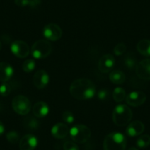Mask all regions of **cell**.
I'll list each match as a JSON object with an SVG mask.
<instances>
[{"label": "cell", "instance_id": "cell-15", "mask_svg": "<svg viewBox=\"0 0 150 150\" xmlns=\"http://www.w3.org/2000/svg\"><path fill=\"white\" fill-rule=\"evenodd\" d=\"M51 133L54 138L57 139H63L69 133V128L66 124L57 123L52 127Z\"/></svg>", "mask_w": 150, "mask_h": 150}, {"label": "cell", "instance_id": "cell-9", "mask_svg": "<svg viewBox=\"0 0 150 150\" xmlns=\"http://www.w3.org/2000/svg\"><path fill=\"white\" fill-rule=\"evenodd\" d=\"M116 63V59L110 54H104L100 57L98 63V69L102 73H108L112 70Z\"/></svg>", "mask_w": 150, "mask_h": 150}, {"label": "cell", "instance_id": "cell-21", "mask_svg": "<svg viewBox=\"0 0 150 150\" xmlns=\"http://www.w3.org/2000/svg\"><path fill=\"white\" fill-rule=\"evenodd\" d=\"M126 91L123 88L117 87L112 91V98L115 102H121L126 99Z\"/></svg>", "mask_w": 150, "mask_h": 150}, {"label": "cell", "instance_id": "cell-14", "mask_svg": "<svg viewBox=\"0 0 150 150\" xmlns=\"http://www.w3.org/2000/svg\"><path fill=\"white\" fill-rule=\"evenodd\" d=\"M13 68L7 62H0V82L7 83L13 75Z\"/></svg>", "mask_w": 150, "mask_h": 150}, {"label": "cell", "instance_id": "cell-16", "mask_svg": "<svg viewBox=\"0 0 150 150\" xmlns=\"http://www.w3.org/2000/svg\"><path fill=\"white\" fill-rule=\"evenodd\" d=\"M144 128V125L141 121H134L128 125L126 129V133L130 137L138 136L143 133Z\"/></svg>", "mask_w": 150, "mask_h": 150}, {"label": "cell", "instance_id": "cell-31", "mask_svg": "<svg viewBox=\"0 0 150 150\" xmlns=\"http://www.w3.org/2000/svg\"><path fill=\"white\" fill-rule=\"evenodd\" d=\"M108 95H109V92H108L107 89H101L97 93V96L100 100H105V99H107L108 98Z\"/></svg>", "mask_w": 150, "mask_h": 150}, {"label": "cell", "instance_id": "cell-2", "mask_svg": "<svg viewBox=\"0 0 150 150\" xmlns=\"http://www.w3.org/2000/svg\"><path fill=\"white\" fill-rule=\"evenodd\" d=\"M127 140L121 132H111L106 135L103 142L104 150H125Z\"/></svg>", "mask_w": 150, "mask_h": 150}, {"label": "cell", "instance_id": "cell-20", "mask_svg": "<svg viewBox=\"0 0 150 150\" xmlns=\"http://www.w3.org/2000/svg\"><path fill=\"white\" fill-rule=\"evenodd\" d=\"M24 126L29 130H36L40 127V122L33 116H29L24 120Z\"/></svg>", "mask_w": 150, "mask_h": 150}, {"label": "cell", "instance_id": "cell-18", "mask_svg": "<svg viewBox=\"0 0 150 150\" xmlns=\"http://www.w3.org/2000/svg\"><path fill=\"white\" fill-rule=\"evenodd\" d=\"M109 79L111 83L116 85H121L124 83L126 80L125 74L121 70H113L109 75Z\"/></svg>", "mask_w": 150, "mask_h": 150}, {"label": "cell", "instance_id": "cell-8", "mask_svg": "<svg viewBox=\"0 0 150 150\" xmlns=\"http://www.w3.org/2000/svg\"><path fill=\"white\" fill-rule=\"evenodd\" d=\"M11 50L13 54L18 58H25L30 54L28 44L20 40H16L11 44Z\"/></svg>", "mask_w": 150, "mask_h": 150}, {"label": "cell", "instance_id": "cell-4", "mask_svg": "<svg viewBox=\"0 0 150 150\" xmlns=\"http://www.w3.org/2000/svg\"><path fill=\"white\" fill-rule=\"evenodd\" d=\"M52 44L47 40H38L33 44L31 48L32 55L35 59H44L52 52Z\"/></svg>", "mask_w": 150, "mask_h": 150}, {"label": "cell", "instance_id": "cell-10", "mask_svg": "<svg viewBox=\"0 0 150 150\" xmlns=\"http://www.w3.org/2000/svg\"><path fill=\"white\" fill-rule=\"evenodd\" d=\"M33 84L38 89H44L50 82V76L44 69L38 70L35 73L33 78Z\"/></svg>", "mask_w": 150, "mask_h": 150}, {"label": "cell", "instance_id": "cell-22", "mask_svg": "<svg viewBox=\"0 0 150 150\" xmlns=\"http://www.w3.org/2000/svg\"><path fill=\"white\" fill-rule=\"evenodd\" d=\"M15 3L18 7L35 8L41 4V0H15Z\"/></svg>", "mask_w": 150, "mask_h": 150}, {"label": "cell", "instance_id": "cell-17", "mask_svg": "<svg viewBox=\"0 0 150 150\" xmlns=\"http://www.w3.org/2000/svg\"><path fill=\"white\" fill-rule=\"evenodd\" d=\"M50 107L44 102H38L33 108V112L37 118H44L49 114Z\"/></svg>", "mask_w": 150, "mask_h": 150}, {"label": "cell", "instance_id": "cell-3", "mask_svg": "<svg viewBox=\"0 0 150 150\" xmlns=\"http://www.w3.org/2000/svg\"><path fill=\"white\" fill-rule=\"evenodd\" d=\"M132 118V112L127 105H119L115 107L112 112V121L116 125L124 127L128 125Z\"/></svg>", "mask_w": 150, "mask_h": 150}, {"label": "cell", "instance_id": "cell-30", "mask_svg": "<svg viewBox=\"0 0 150 150\" xmlns=\"http://www.w3.org/2000/svg\"><path fill=\"white\" fill-rule=\"evenodd\" d=\"M63 150H80V149L73 141H66L63 144Z\"/></svg>", "mask_w": 150, "mask_h": 150}, {"label": "cell", "instance_id": "cell-27", "mask_svg": "<svg viewBox=\"0 0 150 150\" xmlns=\"http://www.w3.org/2000/svg\"><path fill=\"white\" fill-rule=\"evenodd\" d=\"M11 86L9 83H3L0 86V95L2 96H8L11 92Z\"/></svg>", "mask_w": 150, "mask_h": 150}, {"label": "cell", "instance_id": "cell-34", "mask_svg": "<svg viewBox=\"0 0 150 150\" xmlns=\"http://www.w3.org/2000/svg\"><path fill=\"white\" fill-rule=\"evenodd\" d=\"M2 50V43H1V41H0V50Z\"/></svg>", "mask_w": 150, "mask_h": 150}, {"label": "cell", "instance_id": "cell-1", "mask_svg": "<svg viewBox=\"0 0 150 150\" xmlns=\"http://www.w3.org/2000/svg\"><path fill=\"white\" fill-rule=\"evenodd\" d=\"M71 95L78 100H88L96 93L95 84L87 78H80L72 82L69 88Z\"/></svg>", "mask_w": 150, "mask_h": 150}, {"label": "cell", "instance_id": "cell-33", "mask_svg": "<svg viewBox=\"0 0 150 150\" xmlns=\"http://www.w3.org/2000/svg\"><path fill=\"white\" fill-rule=\"evenodd\" d=\"M128 150H138V149L136 148H134V147H131V148H129Z\"/></svg>", "mask_w": 150, "mask_h": 150}, {"label": "cell", "instance_id": "cell-6", "mask_svg": "<svg viewBox=\"0 0 150 150\" xmlns=\"http://www.w3.org/2000/svg\"><path fill=\"white\" fill-rule=\"evenodd\" d=\"M13 110L21 116H26L31 110V102L30 99L23 95L15 96L12 101Z\"/></svg>", "mask_w": 150, "mask_h": 150}, {"label": "cell", "instance_id": "cell-24", "mask_svg": "<svg viewBox=\"0 0 150 150\" xmlns=\"http://www.w3.org/2000/svg\"><path fill=\"white\" fill-rule=\"evenodd\" d=\"M35 68V62L32 59H28L22 63L23 71L24 72H27V73L32 72L34 70Z\"/></svg>", "mask_w": 150, "mask_h": 150}, {"label": "cell", "instance_id": "cell-32", "mask_svg": "<svg viewBox=\"0 0 150 150\" xmlns=\"http://www.w3.org/2000/svg\"><path fill=\"white\" fill-rule=\"evenodd\" d=\"M5 132V126L2 122H0V135H2Z\"/></svg>", "mask_w": 150, "mask_h": 150}, {"label": "cell", "instance_id": "cell-11", "mask_svg": "<svg viewBox=\"0 0 150 150\" xmlns=\"http://www.w3.org/2000/svg\"><path fill=\"white\" fill-rule=\"evenodd\" d=\"M135 72L137 76L141 80H150V59H144L138 63Z\"/></svg>", "mask_w": 150, "mask_h": 150}, {"label": "cell", "instance_id": "cell-29", "mask_svg": "<svg viewBox=\"0 0 150 150\" xmlns=\"http://www.w3.org/2000/svg\"><path fill=\"white\" fill-rule=\"evenodd\" d=\"M63 120L67 124H72L74 122V116L73 113L69 110H66L63 113Z\"/></svg>", "mask_w": 150, "mask_h": 150}, {"label": "cell", "instance_id": "cell-5", "mask_svg": "<svg viewBox=\"0 0 150 150\" xmlns=\"http://www.w3.org/2000/svg\"><path fill=\"white\" fill-rule=\"evenodd\" d=\"M69 134L74 142L78 144H84L89 140L91 135V129L83 125H77L69 129Z\"/></svg>", "mask_w": 150, "mask_h": 150}, {"label": "cell", "instance_id": "cell-25", "mask_svg": "<svg viewBox=\"0 0 150 150\" xmlns=\"http://www.w3.org/2000/svg\"><path fill=\"white\" fill-rule=\"evenodd\" d=\"M137 64V60L133 56L128 55L125 57V65L127 69H130V70H132V69H135L136 68Z\"/></svg>", "mask_w": 150, "mask_h": 150}, {"label": "cell", "instance_id": "cell-7", "mask_svg": "<svg viewBox=\"0 0 150 150\" xmlns=\"http://www.w3.org/2000/svg\"><path fill=\"white\" fill-rule=\"evenodd\" d=\"M43 34L46 39L51 41H58L63 35V31L60 26L54 23H50L44 27Z\"/></svg>", "mask_w": 150, "mask_h": 150}, {"label": "cell", "instance_id": "cell-13", "mask_svg": "<svg viewBox=\"0 0 150 150\" xmlns=\"http://www.w3.org/2000/svg\"><path fill=\"white\" fill-rule=\"evenodd\" d=\"M38 141L36 136L27 134L22 137L19 141L20 150H34L37 147Z\"/></svg>", "mask_w": 150, "mask_h": 150}, {"label": "cell", "instance_id": "cell-19", "mask_svg": "<svg viewBox=\"0 0 150 150\" xmlns=\"http://www.w3.org/2000/svg\"><path fill=\"white\" fill-rule=\"evenodd\" d=\"M138 52L145 57H150V40H141L137 44Z\"/></svg>", "mask_w": 150, "mask_h": 150}, {"label": "cell", "instance_id": "cell-23", "mask_svg": "<svg viewBox=\"0 0 150 150\" xmlns=\"http://www.w3.org/2000/svg\"><path fill=\"white\" fill-rule=\"evenodd\" d=\"M136 144L138 147L141 149H144L148 147L150 145V135H142L138 138L136 141Z\"/></svg>", "mask_w": 150, "mask_h": 150}, {"label": "cell", "instance_id": "cell-26", "mask_svg": "<svg viewBox=\"0 0 150 150\" xmlns=\"http://www.w3.org/2000/svg\"><path fill=\"white\" fill-rule=\"evenodd\" d=\"M7 140L9 141L11 144H15L16 143L18 142V141L20 140L19 138V134L16 131H11V132H8V134L6 135Z\"/></svg>", "mask_w": 150, "mask_h": 150}, {"label": "cell", "instance_id": "cell-12", "mask_svg": "<svg viewBox=\"0 0 150 150\" xmlns=\"http://www.w3.org/2000/svg\"><path fill=\"white\" fill-rule=\"evenodd\" d=\"M126 102L132 107H138L142 105L146 100V96L142 91H132L127 95Z\"/></svg>", "mask_w": 150, "mask_h": 150}, {"label": "cell", "instance_id": "cell-28", "mask_svg": "<svg viewBox=\"0 0 150 150\" xmlns=\"http://www.w3.org/2000/svg\"><path fill=\"white\" fill-rule=\"evenodd\" d=\"M127 47L125 44L123 43H120V44H118L116 47L113 49V52H114V54L117 56H121L124 54V53L126 52Z\"/></svg>", "mask_w": 150, "mask_h": 150}]
</instances>
